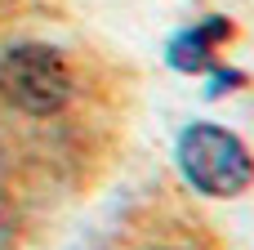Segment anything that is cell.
<instances>
[{
	"mask_svg": "<svg viewBox=\"0 0 254 250\" xmlns=\"http://www.w3.org/2000/svg\"><path fill=\"white\" fill-rule=\"evenodd\" d=\"M179 166L205 197H237L254 179V161L246 143L223 125H188L179 139Z\"/></svg>",
	"mask_w": 254,
	"mask_h": 250,
	"instance_id": "obj_1",
	"label": "cell"
},
{
	"mask_svg": "<svg viewBox=\"0 0 254 250\" xmlns=\"http://www.w3.org/2000/svg\"><path fill=\"white\" fill-rule=\"evenodd\" d=\"M71 72L49 45H13L0 58V98L27 116H49L67 103Z\"/></svg>",
	"mask_w": 254,
	"mask_h": 250,
	"instance_id": "obj_2",
	"label": "cell"
},
{
	"mask_svg": "<svg viewBox=\"0 0 254 250\" xmlns=\"http://www.w3.org/2000/svg\"><path fill=\"white\" fill-rule=\"evenodd\" d=\"M223 36H232V22H228V18H205V22L188 27L183 36H174L170 63H174L179 72H214V67H219L214 49H219Z\"/></svg>",
	"mask_w": 254,
	"mask_h": 250,
	"instance_id": "obj_3",
	"label": "cell"
}]
</instances>
